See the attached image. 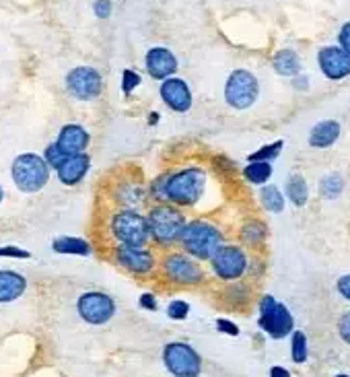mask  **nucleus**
Segmentation results:
<instances>
[{"label": "nucleus", "instance_id": "obj_1", "mask_svg": "<svg viewBox=\"0 0 350 377\" xmlns=\"http://www.w3.org/2000/svg\"><path fill=\"white\" fill-rule=\"evenodd\" d=\"M180 246L194 260L210 262L212 256L225 243H223V233L216 225H212L210 220H204V218H194V220H188L186 229L182 231Z\"/></svg>", "mask_w": 350, "mask_h": 377}, {"label": "nucleus", "instance_id": "obj_2", "mask_svg": "<svg viewBox=\"0 0 350 377\" xmlns=\"http://www.w3.org/2000/svg\"><path fill=\"white\" fill-rule=\"evenodd\" d=\"M150 231V241H154L159 248H169L173 243H180L182 231L188 225V218L182 209L163 202L152 207L147 215Z\"/></svg>", "mask_w": 350, "mask_h": 377}, {"label": "nucleus", "instance_id": "obj_3", "mask_svg": "<svg viewBox=\"0 0 350 377\" xmlns=\"http://www.w3.org/2000/svg\"><path fill=\"white\" fill-rule=\"evenodd\" d=\"M206 188V171L200 167H184L169 173L167 179V202L175 207H196Z\"/></svg>", "mask_w": 350, "mask_h": 377}, {"label": "nucleus", "instance_id": "obj_4", "mask_svg": "<svg viewBox=\"0 0 350 377\" xmlns=\"http://www.w3.org/2000/svg\"><path fill=\"white\" fill-rule=\"evenodd\" d=\"M111 235L120 246H130V248H145L150 241L149 220L136 211H120L111 216L109 223Z\"/></svg>", "mask_w": 350, "mask_h": 377}, {"label": "nucleus", "instance_id": "obj_5", "mask_svg": "<svg viewBox=\"0 0 350 377\" xmlns=\"http://www.w3.org/2000/svg\"><path fill=\"white\" fill-rule=\"evenodd\" d=\"M13 179L21 192H40L50 179V165L35 153H23L13 161Z\"/></svg>", "mask_w": 350, "mask_h": 377}, {"label": "nucleus", "instance_id": "obj_6", "mask_svg": "<svg viewBox=\"0 0 350 377\" xmlns=\"http://www.w3.org/2000/svg\"><path fill=\"white\" fill-rule=\"evenodd\" d=\"M257 326L264 334H268L274 340H280L295 332V318L289 312V307L280 301H276L272 295H264L260 301V318Z\"/></svg>", "mask_w": 350, "mask_h": 377}, {"label": "nucleus", "instance_id": "obj_7", "mask_svg": "<svg viewBox=\"0 0 350 377\" xmlns=\"http://www.w3.org/2000/svg\"><path fill=\"white\" fill-rule=\"evenodd\" d=\"M161 274L169 282L182 284V287H196L204 282V270L198 264V260H194L186 252L165 254L161 260Z\"/></svg>", "mask_w": 350, "mask_h": 377}, {"label": "nucleus", "instance_id": "obj_8", "mask_svg": "<svg viewBox=\"0 0 350 377\" xmlns=\"http://www.w3.org/2000/svg\"><path fill=\"white\" fill-rule=\"evenodd\" d=\"M163 365L173 377H200L202 374V357L188 342L165 344Z\"/></svg>", "mask_w": 350, "mask_h": 377}, {"label": "nucleus", "instance_id": "obj_9", "mask_svg": "<svg viewBox=\"0 0 350 377\" xmlns=\"http://www.w3.org/2000/svg\"><path fill=\"white\" fill-rule=\"evenodd\" d=\"M250 266L248 254L239 246H223L210 260V268L216 278L225 282H235L246 276Z\"/></svg>", "mask_w": 350, "mask_h": 377}, {"label": "nucleus", "instance_id": "obj_10", "mask_svg": "<svg viewBox=\"0 0 350 377\" xmlns=\"http://www.w3.org/2000/svg\"><path fill=\"white\" fill-rule=\"evenodd\" d=\"M260 93L257 79L250 70H235L225 85V102L235 109H248L255 104Z\"/></svg>", "mask_w": 350, "mask_h": 377}, {"label": "nucleus", "instance_id": "obj_11", "mask_svg": "<svg viewBox=\"0 0 350 377\" xmlns=\"http://www.w3.org/2000/svg\"><path fill=\"white\" fill-rule=\"evenodd\" d=\"M77 310H79V316L87 323L101 326V323H107L116 316V301L107 293L89 291V293H83L79 297Z\"/></svg>", "mask_w": 350, "mask_h": 377}, {"label": "nucleus", "instance_id": "obj_12", "mask_svg": "<svg viewBox=\"0 0 350 377\" xmlns=\"http://www.w3.org/2000/svg\"><path fill=\"white\" fill-rule=\"evenodd\" d=\"M66 87L70 91V95H74L81 102H91L95 97H100L101 89H103V81L101 74L91 68V66H79L72 68L66 77Z\"/></svg>", "mask_w": 350, "mask_h": 377}, {"label": "nucleus", "instance_id": "obj_13", "mask_svg": "<svg viewBox=\"0 0 350 377\" xmlns=\"http://www.w3.org/2000/svg\"><path fill=\"white\" fill-rule=\"evenodd\" d=\"M116 262L124 270H128L134 276H149L157 266L154 254L147 248H130V246H118L113 250Z\"/></svg>", "mask_w": 350, "mask_h": 377}, {"label": "nucleus", "instance_id": "obj_14", "mask_svg": "<svg viewBox=\"0 0 350 377\" xmlns=\"http://www.w3.org/2000/svg\"><path fill=\"white\" fill-rule=\"evenodd\" d=\"M159 93H161L163 104L169 109L177 111V113H186L192 108V91L188 87V83L182 81V79L171 77V79L163 81Z\"/></svg>", "mask_w": 350, "mask_h": 377}, {"label": "nucleus", "instance_id": "obj_15", "mask_svg": "<svg viewBox=\"0 0 350 377\" xmlns=\"http://www.w3.org/2000/svg\"><path fill=\"white\" fill-rule=\"evenodd\" d=\"M317 62H319L321 72L330 81H340L350 74V54L342 48H334V46L321 48L317 54Z\"/></svg>", "mask_w": 350, "mask_h": 377}, {"label": "nucleus", "instance_id": "obj_16", "mask_svg": "<svg viewBox=\"0 0 350 377\" xmlns=\"http://www.w3.org/2000/svg\"><path fill=\"white\" fill-rule=\"evenodd\" d=\"M89 132L83 128V126H79V124H66L62 130H60V134H58V141H56V145H58V149L66 155V157H70V155H81V153H85V149L89 147Z\"/></svg>", "mask_w": 350, "mask_h": 377}, {"label": "nucleus", "instance_id": "obj_17", "mask_svg": "<svg viewBox=\"0 0 350 377\" xmlns=\"http://www.w3.org/2000/svg\"><path fill=\"white\" fill-rule=\"evenodd\" d=\"M147 70L152 79L167 81L177 70V60L167 48H152L147 54Z\"/></svg>", "mask_w": 350, "mask_h": 377}, {"label": "nucleus", "instance_id": "obj_18", "mask_svg": "<svg viewBox=\"0 0 350 377\" xmlns=\"http://www.w3.org/2000/svg\"><path fill=\"white\" fill-rule=\"evenodd\" d=\"M89 167H91V157H89L87 153H81V155H70V157H66V161L58 167L56 173H58V179H60L62 184L74 186V184H79V182L87 175Z\"/></svg>", "mask_w": 350, "mask_h": 377}, {"label": "nucleus", "instance_id": "obj_19", "mask_svg": "<svg viewBox=\"0 0 350 377\" xmlns=\"http://www.w3.org/2000/svg\"><path fill=\"white\" fill-rule=\"evenodd\" d=\"M340 122L336 120H324L317 122L311 130H309V145L315 149H330L338 138H340Z\"/></svg>", "mask_w": 350, "mask_h": 377}, {"label": "nucleus", "instance_id": "obj_20", "mask_svg": "<svg viewBox=\"0 0 350 377\" xmlns=\"http://www.w3.org/2000/svg\"><path fill=\"white\" fill-rule=\"evenodd\" d=\"M27 289V280L13 272V270H0V303H10L19 299Z\"/></svg>", "mask_w": 350, "mask_h": 377}, {"label": "nucleus", "instance_id": "obj_21", "mask_svg": "<svg viewBox=\"0 0 350 377\" xmlns=\"http://www.w3.org/2000/svg\"><path fill=\"white\" fill-rule=\"evenodd\" d=\"M149 196V190H145L138 184H122L118 190V200L126 211H134L136 207H141Z\"/></svg>", "mask_w": 350, "mask_h": 377}, {"label": "nucleus", "instance_id": "obj_22", "mask_svg": "<svg viewBox=\"0 0 350 377\" xmlns=\"http://www.w3.org/2000/svg\"><path fill=\"white\" fill-rule=\"evenodd\" d=\"M51 250L58 254H66V256H89L91 254L89 241H85L81 237H58V239H54Z\"/></svg>", "mask_w": 350, "mask_h": 377}, {"label": "nucleus", "instance_id": "obj_23", "mask_svg": "<svg viewBox=\"0 0 350 377\" xmlns=\"http://www.w3.org/2000/svg\"><path fill=\"white\" fill-rule=\"evenodd\" d=\"M266 235H268V227L260 220V218H250V220H246L244 225H241V229H239V241L244 243V246H260L264 239H266Z\"/></svg>", "mask_w": 350, "mask_h": 377}, {"label": "nucleus", "instance_id": "obj_24", "mask_svg": "<svg viewBox=\"0 0 350 377\" xmlns=\"http://www.w3.org/2000/svg\"><path fill=\"white\" fill-rule=\"evenodd\" d=\"M287 196H289V200L301 209V207H305L307 204V200H309V186H307V182H305V177L301 175V173H293L289 179H287Z\"/></svg>", "mask_w": 350, "mask_h": 377}, {"label": "nucleus", "instance_id": "obj_25", "mask_svg": "<svg viewBox=\"0 0 350 377\" xmlns=\"http://www.w3.org/2000/svg\"><path fill=\"white\" fill-rule=\"evenodd\" d=\"M260 202H262V207H264L268 213L278 215V213L285 211V194H283L280 188L274 186V184H266V186L260 190Z\"/></svg>", "mask_w": 350, "mask_h": 377}, {"label": "nucleus", "instance_id": "obj_26", "mask_svg": "<svg viewBox=\"0 0 350 377\" xmlns=\"http://www.w3.org/2000/svg\"><path fill=\"white\" fill-rule=\"evenodd\" d=\"M272 64H274V70L278 74H283V77H295V74H299L301 70L299 56L295 54L293 50H280L278 54L274 56Z\"/></svg>", "mask_w": 350, "mask_h": 377}, {"label": "nucleus", "instance_id": "obj_27", "mask_svg": "<svg viewBox=\"0 0 350 377\" xmlns=\"http://www.w3.org/2000/svg\"><path fill=\"white\" fill-rule=\"evenodd\" d=\"M244 177H246L250 184H255V186H266V182L272 177V165L266 161L250 163V165L244 169Z\"/></svg>", "mask_w": 350, "mask_h": 377}, {"label": "nucleus", "instance_id": "obj_28", "mask_svg": "<svg viewBox=\"0 0 350 377\" xmlns=\"http://www.w3.org/2000/svg\"><path fill=\"white\" fill-rule=\"evenodd\" d=\"M344 190V179L338 173H328L321 182H319V194L328 200H334L342 194Z\"/></svg>", "mask_w": 350, "mask_h": 377}, {"label": "nucleus", "instance_id": "obj_29", "mask_svg": "<svg viewBox=\"0 0 350 377\" xmlns=\"http://www.w3.org/2000/svg\"><path fill=\"white\" fill-rule=\"evenodd\" d=\"M291 357L297 365H303L309 359V342H307L305 332L301 330H295L291 334Z\"/></svg>", "mask_w": 350, "mask_h": 377}, {"label": "nucleus", "instance_id": "obj_30", "mask_svg": "<svg viewBox=\"0 0 350 377\" xmlns=\"http://www.w3.org/2000/svg\"><path fill=\"white\" fill-rule=\"evenodd\" d=\"M285 149V141H274V143H270V145H264V147H260L257 151H253L251 155H248V161L255 163V161H274L278 155H280V151Z\"/></svg>", "mask_w": 350, "mask_h": 377}, {"label": "nucleus", "instance_id": "obj_31", "mask_svg": "<svg viewBox=\"0 0 350 377\" xmlns=\"http://www.w3.org/2000/svg\"><path fill=\"white\" fill-rule=\"evenodd\" d=\"M167 179H169V173H161L159 177H154L150 182L149 198H152L157 204L167 202Z\"/></svg>", "mask_w": 350, "mask_h": 377}, {"label": "nucleus", "instance_id": "obj_32", "mask_svg": "<svg viewBox=\"0 0 350 377\" xmlns=\"http://www.w3.org/2000/svg\"><path fill=\"white\" fill-rule=\"evenodd\" d=\"M190 316V303L184 301V299H175L167 305V318L175 320V322H182Z\"/></svg>", "mask_w": 350, "mask_h": 377}, {"label": "nucleus", "instance_id": "obj_33", "mask_svg": "<svg viewBox=\"0 0 350 377\" xmlns=\"http://www.w3.org/2000/svg\"><path fill=\"white\" fill-rule=\"evenodd\" d=\"M138 85H141L138 72H134V70H124V74H122V91H124V95H130Z\"/></svg>", "mask_w": 350, "mask_h": 377}, {"label": "nucleus", "instance_id": "obj_34", "mask_svg": "<svg viewBox=\"0 0 350 377\" xmlns=\"http://www.w3.org/2000/svg\"><path fill=\"white\" fill-rule=\"evenodd\" d=\"M44 159L48 161V165H50V167H54V169L58 171V167H60L62 163L66 161V155H64V153H62V151L58 149V145L54 143V145H50V147H48V151H46Z\"/></svg>", "mask_w": 350, "mask_h": 377}, {"label": "nucleus", "instance_id": "obj_35", "mask_svg": "<svg viewBox=\"0 0 350 377\" xmlns=\"http://www.w3.org/2000/svg\"><path fill=\"white\" fill-rule=\"evenodd\" d=\"M216 330H218L221 334H227V336H239L237 323H233L231 320H225V318L216 320Z\"/></svg>", "mask_w": 350, "mask_h": 377}, {"label": "nucleus", "instance_id": "obj_36", "mask_svg": "<svg viewBox=\"0 0 350 377\" xmlns=\"http://www.w3.org/2000/svg\"><path fill=\"white\" fill-rule=\"evenodd\" d=\"M338 334H340V338L350 344V312H347L340 320H338Z\"/></svg>", "mask_w": 350, "mask_h": 377}, {"label": "nucleus", "instance_id": "obj_37", "mask_svg": "<svg viewBox=\"0 0 350 377\" xmlns=\"http://www.w3.org/2000/svg\"><path fill=\"white\" fill-rule=\"evenodd\" d=\"M336 289H338V293L350 301V274H342L338 280H336Z\"/></svg>", "mask_w": 350, "mask_h": 377}, {"label": "nucleus", "instance_id": "obj_38", "mask_svg": "<svg viewBox=\"0 0 350 377\" xmlns=\"http://www.w3.org/2000/svg\"><path fill=\"white\" fill-rule=\"evenodd\" d=\"M138 305L143 307V310H149V312H157V299H154V295L152 293H143L141 295V299H138Z\"/></svg>", "mask_w": 350, "mask_h": 377}, {"label": "nucleus", "instance_id": "obj_39", "mask_svg": "<svg viewBox=\"0 0 350 377\" xmlns=\"http://www.w3.org/2000/svg\"><path fill=\"white\" fill-rule=\"evenodd\" d=\"M338 42H340V48H342L344 52H349L350 54V23H347V25L340 29Z\"/></svg>", "mask_w": 350, "mask_h": 377}, {"label": "nucleus", "instance_id": "obj_40", "mask_svg": "<svg viewBox=\"0 0 350 377\" xmlns=\"http://www.w3.org/2000/svg\"><path fill=\"white\" fill-rule=\"evenodd\" d=\"M95 15L101 17V19L109 17L111 15V2L109 0H97L95 2Z\"/></svg>", "mask_w": 350, "mask_h": 377}, {"label": "nucleus", "instance_id": "obj_41", "mask_svg": "<svg viewBox=\"0 0 350 377\" xmlns=\"http://www.w3.org/2000/svg\"><path fill=\"white\" fill-rule=\"evenodd\" d=\"M270 377H291V371L287 367H283V365H274L270 369Z\"/></svg>", "mask_w": 350, "mask_h": 377}, {"label": "nucleus", "instance_id": "obj_42", "mask_svg": "<svg viewBox=\"0 0 350 377\" xmlns=\"http://www.w3.org/2000/svg\"><path fill=\"white\" fill-rule=\"evenodd\" d=\"M157 122H159V113H152V115H149V124H152V126H154Z\"/></svg>", "mask_w": 350, "mask_h": 377}, {"label": "nucleus", "instance_id": "obj_43", "mask_svg": "<svg viewBox=\"0 0 350 377\" xmlns=\"http://www.w3.org/2000/svg\"><path fill=\"white\" fill-rule=\"evenodd\" d=\"M336 377H350V376H347V374H338V376Z\"/></svg>", "mask_w": 350, "mask_h": 377}, {"label": "nucleus", "instance_id": "obj_44", "mask_svg": "<svg viewBox=\"0 0 350 377\" xmlns=\"http://www.w3.org/2000/svg\"><path fill=\"white\" fill-rule=\"evenodd\" d=\"M2 196H4V194H2V188H0V202H2Z\"/></svg>", "mask_w": 350, "mask_h": 377}]
</instances>
